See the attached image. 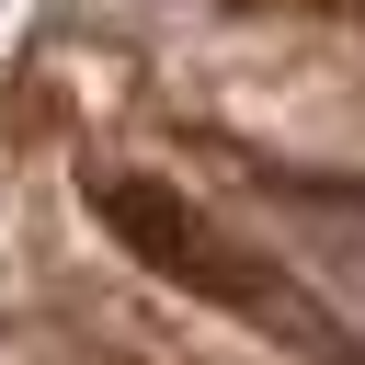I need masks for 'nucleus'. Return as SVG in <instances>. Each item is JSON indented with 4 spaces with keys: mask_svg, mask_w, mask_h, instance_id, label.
I'll use <instances>...</instances> for the list:
<instances>
[{
    "mask_svg": "<svg viewBox=\"0 0 365 365\" xmlns=\"http://www.w3.org/2000/svg\"><path fill=\"white\" fill-rule=\"evenodd\" d=\"M91 217H103V228H114V240H125L137 262H160L171 285H194L205 308H240L251 331L297 342L308 365H365V354H354V331H342V319H331L319 297H297V274H262L251 251H228V240H217V228H205V217H194V205L171 194V182L103 171V182H91Z\"/></svg>",
    "mask_w": 365,
    "mask_h": 365,
    "instance_id": "obj_1",
    "label": "nucleus"
}]
</instances>
